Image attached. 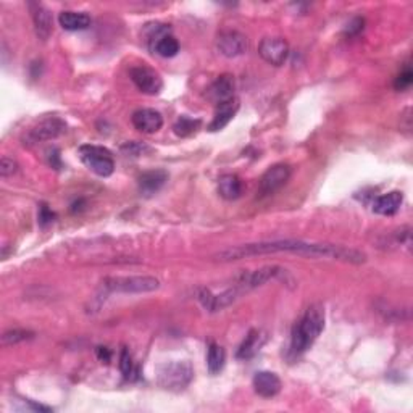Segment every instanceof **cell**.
Instances as JSON below:
<instances>
[{"label":"cell","instance_id":"44dd1931","mask_svg":"<svg viewBox=\"0 0 413 413\" xmlns=\"http://www.w3.org/2000/svg\"><path fill=\"white\" fill-rule=\"evenodd\" d=\"M58 23L65 31H84L90 26V17L84 12L65 10L58 15Z\"/></svg>","mask_w":413,"mask_h":413},{"label":"cell","instance_id":"7a4b0ae2","mask_svg":"<svg viewBox=\"0 0 413 413\" xmlns=\"http://www.w3.org/2000/svg\"><path fill=\"white\" fill-rule=\"evenodd\" d=\"M325 330V309L323 305L314 304L305 310V314L302 315V318L297 321L292 328L291 334V347L289 352L294 357H299L305 354L311 346L315 344V341L318 339V336Z\"/></svg>","mask_w":413,"mask_h":413},{"label":"cell","instance_id":"277c9868","mask_svg":"<svg viewBox=\"0 0 413 413\" xmlns=\"http://www.w3.org/2000/svg\"><path fill=\"white\" fill-rule=\"evenodd\" d=\"M193 378L194 370L189 362H168L159 369L157 381L163 389L179 392L191 384Z\"/></svg>","mask_w":413,"mask_h":413},{"label":"cell","instance_id":"d4e9b609","mask_svg":"<svg viewBox=\"0 0 413 413\" xmlns=\"http://www.w3.org/2000/svg\"><path fill=\"white\" fill-rule=\"evenodd\" d=\"M200 124H202V122H200L199 118L181 117L176 120V123L173 124V131L179 138H188V136H193L195 131L200 128Z\"/></svg>","mask_w":413,"mask_h":413},{"label":"cell","instance_id":"30bf717a","mask_svg":"<svg viewBox=\"0 0 413 413\" xmlns=\"http://www.w3.org/2000/svg\"><path fill=\"white\" fill-rule=\"evenodd\" d=\"M241 294L243 292H241L238 286H233V288L220 292V294H211L210 289H200L197 297L204 309L210 311V314H213V311H220L231 304H234Z\"/></svg>","mask_w":413,"mask_h":413},{"label":"cell","instance_id":"7c38bea8","mask_svg":"<svg viewBox=\"0 0 413 413\" xmlns=\"http://www.w3.org/2000/svg\"><path fill=\"white\" fill-rule=\"evenodd\" d=\"M260 57L273 67H281L289 55V45L281 38H265L259 45Z\"/></svg>","mask_w":413,"mask_h":413},{"label":"cell","instance_id":"f1b7e54d","mask_svg":"<svg viewBox=\"0 0 413 413\" xmlns=\"http://www.w3.org/2000/svg\"><path fill=\"white\" fill-rule=\"evenodd\" d=\"M412 83H413V73L410 67H407L404 68V72H400L399 76L396 78L394 88L396 90H407L412 86Z\"/></svg>","mask_w":413,"mask_h":413},{"label":"cell","instance_id":"4dcf8cb0","mask_svg":"<svg viewBox=\"0 0 413 413\" xmlns=\"http://www.w3.org/2000/svg\"><path fill=\"white\" fill-rule=\"evenodd\" d=\"M55 215L52 210L49 209V205H45V204H42L41 206H39V225L42 226V228H45V226H49V225H52L54 221H55Z\"/></svg>","mask_w":413,"mask_h":413},{"label":"cell","instance_id":"f546056e","mask_svg":"<svg viewBox=\"0 0 413 413\" xmlns=\"http://www.w3.org/2000/svg\"><path fill=\"white\" fill-rule=\"evenodd\" d=\"M17 170H18V163L15 162L13 159L3 157L0 160V176H2V178H10V176L17 173Z\"/></svg>","mask_w":413,"mask_h":413},{"label":"cell","instance_id":"603a6c76","mask_svg":"<svg viewBox=\"0 0 413 413\" xmlns=\"http://www.w3.org/2000/svg\"><path fill=\"white\" fill-rule=\"evenodd\" d=\"M150 49L154 50V54L160 55L163 58H171L176 57L179 52V42L173 34L166 33L163 36H160L159 39H155L154 42H150Z\"/></svg>","mask_w":413,"mask_h":413},{"label":"cell","instance_id":"e0dca14e","mask_svg":"<svg viewBox=\"0 0 413 413\" xmlns=\"http://www.w3.org/2000/svg\"><path fill=\"white\" fill-rule=\"evenodd\" d=\"M402 204H404V194L400 191H391V193L376 197L371 209L376 215L392 216L400 210Z\"/></svg>","mask_w":413,"mask_h":413},{"label":"cell","instance_id":"ac0fdd59","mask_svg":"<svg viewBox=\"0 0 413 413\" xmlns=\"http://www.w3.org/2000/svg\"><path fill=\"white\" fill-rule=\"evenodd\" d=\"M166 181H168V173L165 170L145 171L139 178V193L144 197H150L163 188Z\"/></svg>","mask_w":413,"mask_h":413},{"label":"cell","instance_id":"836d02e7","mask_svg":"<svg viewBox=\"0 0 413 413\" xmlns=\"http://www.w3.org/2000/svg\"><path fill=\"white\" fill-rule=\"evenodd\" d=\"M49 163L52 165V168H60L62 166V162H60V152L57 149L49 150Z\"/></svg>","mask_w":413,"mask_h":413},{"label":"cell","instance_id":"5b68a950","mask_svg":"<svg viewBox=\"0 0 413 413\" xmlns=\"http://www.w3.org/2000/svg\"><path fill=\"white\" fill-rule=\"evenodd\" d=\"M78 154L81 162L88 166L94 175L100 176V178H108V176L113 175L115 160L108 149L102 147V145L84 144L78 149Z\"/></svg>","mask_w":413,"mask_h":413},{"label":"cell","instance_id":"d6986e66","mask_svg":"<svg viewBox=\"0 0 413 413\" xmlns=\"http://www.w3.org/2000/svg\"><path fill=\"white\" fill-rule=\"evenodd\" d=\"M238 110H239V100L236 97L228 100V102L216 105L213 120H211V123L209 124V129L213 131V133H216V131H221L225 128V126L229 124L231 120L236 117Z\"/></svg>","mask_w":413,"mask_h":413},{"label":"cell","instance_id":"1f68e13d","mask_svg":"<svg viewBox=\"0 0 413 413\" xmlns=\"http://www.w3.org/2000/svg\"><path fill=\"white\" fill-rule=\"evenodd\" d=\"M364 28H365V19L357 17V18L352 19L349 24H347L346 34H347V36H359V34L364 31Z\"/></svg>","mask_w":413,"mask_h":413},{"label":"cell","instance_id":"ba28073f","mask_svg":"<svg viewBox=\"0 0 413 413\" xmlns=\"http://www.w3.org/2000/svg\"><path fill=\"white\" fill-rule=\"evenodd\" d=\"M215 45L216 50H218L223 57L236 58L248 52L249 41L243 33L234 31V29H226V31H221L218 36H216Z\"/></svg>","mask_w":413,"mask_h":413},{"label":"cell","instance_id":"2e32d148","mask_svg":"<svg viewBox=\"0 0 413 413\" xmlns=\"http://www.w3.org/2000/svg\"><path fill=\"white\" fill-rule=\"evenodd\" d=\"M29 7H31L34 29H36L38 38L41 39V41H47V39L52 36V33H54L52 13H50L49 10L41 3H31Z\"/></svg>","mask_w":413,"mask_h":413},{"label":"cell","instance_id":"8fae6325","mask_svg":"<svg viewBox=\"0 0 413 413\" xmlns=\"http://www.w3.org/2000/svg\"><path fill=\"white\" fill-rule=\"evenodd\" d=\"M289 178H291L289 165L278 163V165L270 166V168L264 173V176L260 178L259 193L261 195L275 194L276 191H280L286 183H288Z\"/></svg>","mask_w":413,"mask_h":413},{"label":"cell","instance_id":"484cf974","mask_svg":"<svg viewBox=\"0 0 413 413\" xmlns=\"http://www.w3.org/2000/svg\"><path fill=\"white\" fill-rule=\"evenodd\" d=\"M33 337H34V332L33 331H28V330H10V331H5L3 332L2 344L3 346H15V344H19V342L31 341Z\"/></svg>","mask_w":413,"mask_h":413},{"label":"cell","instance_id":"5bb4252c","mask_svg":"<svg viewBox=\"0 0 413 413\" xmlns=\"http://www.w3.org/2000/svg\"><path fill=\"white\" fill-rule=\"evenodd\" d=\"M131 122H133V126L140 133L144 134H154L157 131L162 129L163 126V117L162 113L157 112L154 108H140L136 110L131 117Z\"/></svg>","mask_w":413,"mask_h":413},{"label":"cell","instance_id":"4316f807","mask_svg":"<svg viewBox=\"0 0 413 413\" xmlns=\"http://www.w3.org/2000/svg\"><path fill=\"white\" fill-rule=\"evenodd\" d=\"M120 370H122L126 380H136V378H138L139 371L134 366L133 357H131L129 350L126 349V347H123L122 354H120Z\"/></svg>","mask_w":413,"mask_h":413},{"label":"cell","instance_id":"8992f818","mask_svg":"<svg viewBox=\"0 0 413 413\" xmlns=\"http://www.w3.org/2000/svg\"><path fill=\"white\" fill-rule=\"evenodd\" d=\"M286 276H289L288 270H284L283 266L280 265H265L261 268L250 271V273H244L238 278V283L234 286H238L241 292H249L252 289L260 288L268 283L271 280H286Z\"/></svg>","mask_w":413,"mask_h":413},{"label":"cell","instance_id":"9a60e30c","mask_svg":"<svg viewBox=\"0 0 413 413\" xmlns=\"http://www.w3.org/2000/svg\"><path fill=\"white\" fill-rule=\"evenodd\" d=\"M254 391L260 397H265V399H270V397H275L281 391V380L276 373L271 371H259L255 373L254 381Z\"/></svg>","mask_w":413,"mask_h":413},{"label":"cell","instance_id":"3957f363","mask_svg":"<svg viewBox=\"0 0 413 413\" xmlns=\"http://www.w3.org/2000/svg\"><path fill=\"white\" fill-rule=\"evenodd\" d=\"M105 292H124V294H145L160 288V281L154 276H108L102 281Z\"/></svg>","mask_w":413,"mask_h":413},{"label":"cell","instance_id":"4fadbf2b","mask_svg":"<svg viewBox=\"0 0 413 413\" xmlns=\"http://www.w3.org/2000/svg\"><path fill=\"white\" fill-rule=\"evenodd\" d=\"M234 76H231V74H221V76L216 78L215 81L209 86L205 97L206 100H210L211 104H215L216 107V105L234 99Z\"/></svg>","mask_w":413,"mask_h":413},{"label":"cell","instance_id":"6da1fadb","mask_svg":"<svg viewBox=\"0 0 413 413\" xmlns=\"http://www.w3.org/2000/svg\"><path fill=\"white\" fill-rule=\"evenodd\" d=\"M281 252L310 257V259H331L352 265H362L366 261V255L357 249L330 243H305V241L299 239L261 241V243L243 244L238 248H229L218 252L215 259L220 261H236L257 255L281 254Z\"/></svg>","mask_w":413,"mask_h":413},{"label":"cell","instance_id":"d6a6232c","mask_svg":"<svg viewBox=\"0 0 413 413\" xmlns=\"http://www.w3.org/2000/svg\"><path fill=\"white\" fill-rule=\"evenodd\" d=\"M95 354H97V359L100 360V362H105V364H108L110 360H112V350L108 349V347H97V349H95Z\"/></svg>","mask_w":413,"mask_h":413},{"label":"cell","instance_id":"7402d4cb","mask_svg":"<svg viewBox=\"0 0 413 413\" xmlns=\"http://www.w3.org/2000/svg\"><path fill=\"white\" fill-rule=\"evenodd\" d=\"M218 194L226 200H236L243 194V181L236 175H225L218 181Z\"/></svg>","mask_w":413,"mask_h":413},{"label":"cell","instance_id":"52a82bcc","mask_svg":"<svg viewBox=\"0 0 413 413\" xmlns=\"http://www.w3.org/2000/svg\"><path fill=\"white\" fill-rule=\"evenodd\" d=\"M67 131V123L58 117H50L42 120L41 123H38L34 128H31L23 138L24 145H34L38 143H44V140L57 139L58 136H62Z\"/></svg>","mask_w":413,"mask_h":413},{"label":"cell","instance_id":"9c48e42d","mask_svg":"<svg viewBox=\"0 0 413 413\" xmlns=\"http://www.w3.org/2000/svg\"><path fill=\"white\" fill-rule=\"evenodd\" d=\"M129 76L140 92L147 95H159L162 92L163 79L157 72H155V70H152L150 67L139 65V67L131 68Z\"/></svg>","mask_w":413,"mask_h":413},{"label":"cell","instance_id":"ffe728a7","mask_svg":"<svg viewBox=\"0 0 413 413\" xmlns=\"http://www.w3.org/2000/svg\"><path fill=\"white\" fill-rule=\"evenodd\" d=\"M266 342V334L261 330H250L249 334L245 336L243 344L239 346L238 352H236V357L241 360H249L252 357L259 354L261 347Z\"/></svg>","mask_w":413,"mask_h":413},{"label":"cell","instance_id":"83f0119b","mask_svg":"<svg viewBox=\"0 0 413 413\" xmlns=\"http://www.w3.org/2000/svg\"><path fill=\"white\" fill-rule=\"evenodd\" d=\"M149 145L145 144H140V143H126L122 145V152L128 155V157H140V155H144L145 152H150Z\"/></svg>","mask_w":413,"mask_h":413},{"label":"cell","instance_id":"cb8c5ba5","mask_svg":"<svg viewBox=\"0 0 413 413\" xmlns=\"http://www.w3.org/2000/svg\"><path fill=\"white\" fill-rule=\"evenodd\" d=\"M226 362V352L223 347L216 342H210L209 350H206V369L211 373V375H216L223 370Z\"/></svg>","mask_w":413,"mask_h":413}]
</instances>
